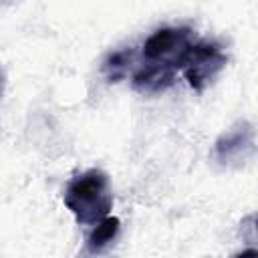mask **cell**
<instances>
[{"label": "cell", "instance_id": "obj_1", "mask_svg": "<svg viewBox=\"0 0 258 258\" xmlns=\"http://www.w3.org/2000/svg\"><path fill=\"white\" fill-rule=\"evenodd\" d=\"M67 210L83 226H95L109 216L113 208V191L109 175L97 167L75 175L62 196Z\"/></svg>", "mask_w": 258, "mask_h": 258}, {"label": "cell", "instance_id": "obj_2", "mask_svg": "<svg viewBox=\"0 0 258 258\" xmlns=\"http://www.w3.org/2000/svg\"><path fill=\"white\" fill-rule=\"evenodd\" d=\"M226 64H228V54L218 42L198 40L185 52L179 71L183 73L187 85L194 91L202 93L218 79V75L226 69Z\"/></svg>", "mask_w": 258, "mask_h": 258}, {"label": "cell", "instance_id": "obj_3", "mask_svg": "<svg viewBox=\"0 0 258 258\" xmlns=\"http://www.w3.org/2000/svg\"><path fill=\"white\" fill-rule=\"evenodd\" d=\"M194 30L187 26H165L155 30L143 42V58L147 62H157L165 67H173L179 71V64L194 44Z\"/></svg>", "mask_w": 258, "mask_h": 258}, {"label": "cell", "instance_id": "obj_4", "mask_svg": "<svg viewBox=\"0 0 258 258\" xmlns=\"http://www.w3.org/2000/svg\"><path fill=\"white\" fill-rule=\"evenodd\" d=\"M256 149V129L250 121H236L214 143V159L222 167L244 165Z\"/></svg>", "mask_w": 258, "mask_h": 258}, {"label": "cell", "instance_id": "obj_5", "mask_svg": "<svg viewBox=\"0 0 258 258\" xmlns=\"http://www.w3.org/2000/svg\"><path fill=\"white\" fill-rule=\"evenodd\" d=\"M175 75L177 69L173 67H165V64H157V62H143L131 77V85L137 93L143 95H157L167 91L173 83H175Z\"/></svg>", "mask_w": 258, "mask_h": 258}, {"label": "cell", "instance_id": "obj_6", "mask_svg": "<svg viewBox=\"0 0 258 258\" xmlns=\"http://www.w3.org/2000/svg\"><path fill=\"white\" fill-rule=\"evenodd\" d=\"M119 232H121V220L113 218V216H105L103 220H99L95 224V228L87 236V252L89 254L107 252L115 244Z\"/></svg>", "mask_w": 258, "mask_h": 258}, {"label": "cell", "instance_id": "obj_7", "mask_svg": "<svg viewBox=\"0 0 258 258\" xmlns=\"http://www.w3.org/2000/svg\"><path fill=\"white\" fill-rule=\"evenodd\" d=\"M135 62H137V54L133 48H121L109 52L103 60V75L109 83H119L133 71Z\"/></svg>", "mask_w": 258, "mask_h": 258}, {"label": "cell", "instance_id": "obj_8", "mask_svg": "<svg viewBox=\"0 0 258 258\" xmlns=\"http://www.w3.org/2000/svg\"><path fill=\"white\" fill-rule=\"evenodd\" d=\"M4 85H6V75H4V71H2V67H0V97H2V93H4Z\"/></svg>", "mask_w": 258, "mask_h": 258}]
</instances>
